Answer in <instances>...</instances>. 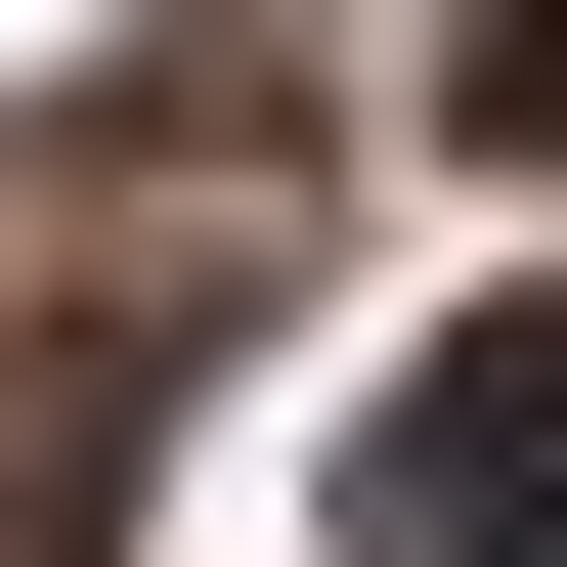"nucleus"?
Listing matches in <instances>:
<instances>
[{
  "mask_svg": "<svg viewBox=\"0 0 567 567\" xmlns=\"http://www.w3.org/2000/svg\"><path fill=\"white\" fill-rule=\"evenodd\" d=\"M481 132H524V175H567V0H481Z\"/></svg>",
  "mask_w": 567,
  "mask_h": 567,
  "instance_id": "f03ea898",
  "label": "nucleus"
},
{
  "mask_svg": "<svg viewBox=\"0 0 567 567\" xmlns=\"http://www.w3.org/2000/svg\"><path fill=\"white\" fill-rule=\"evenodd\" d=\"M393 567H567V306H481V350L393 393V481H350Z\"/></svg>",
  "mask_w": 567,
  "mask_h": 567,
  "instance_id": "f257e3e1",
  "label": "nucleus"
}]
</instances>
